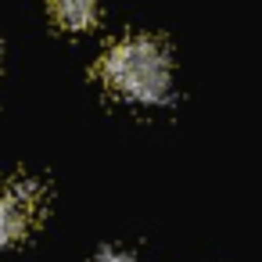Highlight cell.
<instances>
[{
    "mask_svg": "<svg viewBox=\"0 0 262 262\" xmlns=\"http://www.w3.org/2000/svg\"><path fill=\"white\" fill-rule=\"evenodd\" d=\"M101 83L126 104L158 108L172 97V58L155 36H126L101 58Z\"/></svg>",
    "mask_w": 262,
    "mask_h": 262,
    "instance_id": "6da1fadb",
    "label": "cell"
},
{
    "mask_svg": "<svg viewBox=\"0 0 262 262\" xmlns=\"http://www.w3.org/2000/svg\"><path fill=\"white\" fill-rule=\"evenodd\" d=\"M43 212V190L33 180H15L0 187V248L18 244L33 233Z\"/></svg>",
    "mask_w": 262,
    "mask_h": 262,
    "instance_id": "7a4b0ae2",
    "label": "cell"
},
{
    "mask_svg": "<svg viewBox=\"0 0 262 262\" xmlns=\"http://www.w3.org/2000/svg\"><path fill=\"white\" fill-rule=\"evenodd\" d=\"M51 18L65 33H86L101 18V0H51Z\"/></svg>",
    "mask_w": 262,
    "mask_h": 262,
    "instance_id": "3957f363",
    "label": "cell"
},
{
    "mask_svg": "<svg viewBox=\"0 0 262 262\" xmlns=\"http://www.w3.org/2000/svg\"><path fill=\"white\" fill-rule=\"evenodd\" d=\"M97 262H133V255L122 251V248H104V251L97 255Z\"/></svg>",
    "mask_w": 262,
    "mask_h": 262,
    "instance_id": "277c9868",
    "label": "cell"
}]
</instances>
